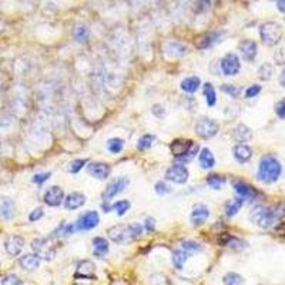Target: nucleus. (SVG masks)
Instances as JSON below:
<instances>
[{
  "label": "nucleus",
  "mask_w": 285,
  "mask_h": 285,
  "mask_svg": "<svg viewBox=\"0 0 285 285\" xmlns=\"http://www.w3.org/2000/svg\"><path fill=\"white\" fill-rule=\"evenodd\" d=\"M251 221L261 228H269L278 221L285 218V203H278L275 206L266 207V206H258L251 211L249 214Z\"/></svg>",
  "instance_id": "obj_1"
},
{
  "label": "nucleus",
  "mask_w": 285,
  "mask_h": 285,
  "mask_svg": "<svg viewBox=\"0 0 285 285\" xmlns=\"http://www.w3.org/2000/svg\"><path fill=\"white\" fill-rule=\"evenodd\" d=\"M283 172V166L278 161V158H275L274 155L266 154L264 157H261L260 160V166H258V172H257V178L264 183V184H272L275 183Z\"/></svg>",
  "instance_id": "obj_2"
},
{
  "label": "nucleus",
  "mask_w": 285,
  "mask_h": 285,
  "mask_svg": "<svg viewBox=\"0 0 285 285\" xmlns=\"http://www.w3.org/2000/svg\"><path fill=\"white\" fill-rule=\"evenodd\" d=\"M260 36L266 46H275L283 38V26L277 21H266L260 26Z\"/></svg>",
  "instance_id": "obj_3"
},
{
  "label": "nucleus",
  "mask_w": 285,
  "mask_h": 285,
  "mask_svg": "<svg viewBox=\"0 0 285 285\" xmlns=\"http://www.w3.org/2000/svg\"><path fill=\"white\" fill-rule=\"evenodd\" d=\"M194 130H195L197 135L209 140V138H212L214 135H217L218 130H220V124L209 117H200L195 123Z\"/></svg>",
  "instance_id": "obj_4"
},
{
  "label": "nucleus",
  "mask_w": 285,
  "mask_h": 285,
  "mask_svg": "<svg viewBox=\"0 0 285 285\" xmlns=\"http://www.w3.org/2000/svg\"><path fill=\"white\" fill-rule=\"evenodd\" d=\"M32 248L40 260L52 261L56 255V251L50 243V238H35L32 241Z\"/></svg>",
  "instance_id": "obj_5"
},
{
  "label": "nucleus",
  "mask_w": 285,
  "mask_h": 285,
  "mask_svg": "<svg viewBox=\"0 0 285 285\" xmlns=\"http://www.w3.org/2000/svg\"><path fill=\"white\" fill-rule=\"evenodd\" d=\"M130 184V180L127 177H117L110 181V184L106 187V190L103 191V203H107L110 201L112 198H114L117 194H120L121 191H124L127 189V186Z\"/></svg>",
  "instance_id": "obj_6"
},
{
  "label": "nucleus",
  "mask_w": 285,
  "mask_h": 285,
  "mask_svg": "<svg viewBox=\"0 0 285 285\" xmlns=\"http://www.w3.org/2000/svg\"><path fill=\"white\" fill-rule=\"evenodd\" d=\"M227 36V32L224 30H214V32H209L203 36L195 38V47L197 49H209L215 44H218L220 41H223V38Z\"/></svg>",
  "instance_id": "obj_7"
},
{
  "label": "nucleus",
  "mask_w": 285,
  "mask_h": 285,
  "mask_svg": "<svg viewBox=\"0 0 285 285\" xmlns=\"http://www.w3.org/2000/svg\"><path fill=\"white\" fill-rule=\"evenodd\" d=\"M100 223V215L97 211H87L84 214H81L78 218H77L75 228L76 231H89V229H93L98 226Z\"/></svg>",
  "instance_id": "obj_8"
},
{
  "label": "nucleus",
  "mask_w": 285,
  "mask_h": 285,
  "mask_svg": "<svg viewBox=\"0 0 285 285\" xmlns=\"http://www.w3.org/2000/svg\"><path fill=\"white\" fill-rule=\"evenodd\" d=\"M189 177H190L189 169L183 164H172L166 171V180H169L174 184H184L187 183Z\"/></svg>",
  "instance_id": "obj_9"
},
{
  "label": "nucleus",
  "mask_w": 285,
  "mask_h": 285,
  "mask_svg": "<svg viewBox=\"0 0 285 285\" xmlns=\"http://www.w3.org/2000/svg\"><path fill=\"white\" fill-rule=\"evenodd\" d=\"M107 234H109V238L113 243H117V244H126V243L133 241L130 228H129V226H124V224H118V226L109 228Z\"/></svg>",
  "instance_id": "obj_10"
},
{
  "label": "nucleus",
  "mask_w": 285,
  "mask_h": 285,
  "mask_svg": "<svg viewBox=\"0 0 285 285\" xmlns=\"http://www.w3.org/2000/svg\"><path fill=\"white\" fill-rule=\"evenodd\" d=\"M221 70L226 76H235L241 70L240 57L235 53H228L221 58Z\"/></svg>",
  "instance_id": "obj_11"
},
{
  "label": "nucleus",
  "mask_w": 285,
  "mask_h": 285,
  "mask_svg": "<svg viewBox=\"0 0 285 285\" xmlns=\"http://www.w3.org/2000/svg\"><path fill=\"white\" fill-rule=\"evenodd\" d=\"M232 187H234V191L240 195V198H243V200L255 201L261 195V192L257 189H254L252 186H249V184L244 183V181H234Z\"/></svg>",
  "instance_id": "obj_12"
},
{
  "label": "nucleus",
  "mask_w": 285,
  "mask_h": 285,
  "mask_svg": "<svg viewBox=\"0 0 285 285\" xmlns=\"http://www.w3.org/2000/svg\"><path fill=\"white\" fill-rule=\"evenodd\" d=\"M217 241H218V244H220L221 247H229L231 249H234V251H241V249L247 248L248 246L247 241H244V240H241V238H238V237L229 235L227 232L220 234L218 238H217Z\"/></svg>",
  "instance_id": "obj_13"
},
{
  "label": "nucleus",
  "mask_w": 285,
  "mask_h": 285,
  "mask_svg": "<svg viewBox=\"0 0 285 285\" xmlns=\"http://www.w3.org/2000/svg\"><path fill=\"white\" fill-rule=\"evenodd\" d=\"M209 217V209L206 204H195L190 212V223L194 227L203 226Z\"/></svg>",
  "instance_id": "obj_14"
},
{
  "label": "nucleus",
  "mask_w": 285,
  "mask_h": 285,
  "mask_svg": "<svg viewBox=\"0 0 285 285\" xmlns=\"http://www.w3.org/2000/svg\"><path fill=\"white\" fill-rule=\"evenodd\" d=\"M110 172H112V169L107 163L93 161L87 164V174H90L97 180H107L110 177Z\"/></svg>",
  "instance_id": "obj_15"
},
{
  "label": "nucleus",
  "mask_w": 285,
  "mask_h": 285,
  "mask_svg": "<svg viewBox=\"0 0 285 285\" xmlns=\"http://www.w3.org/2000/svg\"><path fill=\"white\" fill-rule=\"evenodd\" d=\"M64 201V191L58 186H52L44 192V203L50 207H58Z\"/></svg>",
  "instance_id": "obj_16"
},
{
  "label": "nucleus",
  "mask_w": 285,
  "mask_h": 285,
  "mask_svg": "<svg viewBox=\"0 0 285 285\" xmlns=\"http://www.w3.org/2000/svg\"><path fill=\"white\" fill-rule=\"evenodd\" d=\"M195 146V143L192 140H186V138H175L170 144V152H172L174 157L180 158L183 155H186L190 152L191 149Z\"/></svg>",
  "instance_id": "obj_17"
},
{
  "label": "nucleus",
  "mask_w": 285,
  "mask_h": 285,
  "mask_svg": "<svg viewBox=\"0 0 285 285\" xmlns=\"http://www.w3.org/2000/svg\"><path fill=\"white\" fill-rule=\"evenodd\" d=\"M4 248H6L9 255L18 257L24 248V238L20 235H9L4 241Z\"/></svg>",
  "instance_id": "obj_18"
},
{
  "label": "nucleus",
  "mask_w": 285,
  "mask_h": 285,
  "mask_svg": "<svg viewBox=\"0 0 285 285\" xmlns=\"http://www.w3.org/2000/svg\"><path fill=\"white\" fill-rule=\"evenodd\" d=\"M76 278H83V280H95V266L90 260H83L78 263L76 272Z\"/></svg>",
  "instance_id": "obj_19"
},
{
  "label": "nucleus",
  "mask_w": 285,
  "mask_h": 285,
  "mask_svg": "<svg viewBox=\"0 0 285 285\" xmlns=\"http://www.w3.org/2000/svg\"><path fill=\"white\" fill-rule=\"evenodd\" d=\"M238 50L241 53L243 58L246 61H254V58L257 57V52H258V47H257V43L252 41V40H243L238 46Z\"/></svg>",
  "instance_id": "obj_20"
},
{
  "label": "nucleus",
  "mask_w": 285,
  "mask_h": 285,
  "mask_svg": "<svg viewBox=\"0 0 285 285\" xmlns=\"http://www.w3.org/2000/svg\"><path fill=\"white\" fill-rule=\"evenodd\" d=\"M84 203H86V195L83 192H78V191L70 192L67 197H64V201H63L66 209H80L81 206H84Z\"/></svg>",
  "instance_id": "obj_21"
},
{
  "label": "nucleus",
  "mask_w": 285,
  "mask_h": 285,
  "mask_svg": "<svg viewBox=\"0 0 285 285\" xmlns=\"http://www.w3.org/2000/svg\"><path fill=\"white\" fill-rule=\"evenodd\" d=\"M232 155L234 158L240 163V164H244L251 160L252 157V149L247 146V144H235L232 147Z\"/></svg>",
  "instance_id": "obj_22"
},
{
  "label": "nucleus",
  "mask_w": 285,
  "mask_h": 285,
  "mask_svg": "<svg viewBox=\"0 0 285 285\" xmlns=\"http://www.w3.org/2000/svg\"><path fill=\"white\" fill-rule=\"evenodd\" d=\"M15 215V201L9 197H0V217L10 220Z\"/></svg>",
  "instance_id": "obj_23"
},
{
  "label": "nucleus",
  "mask_w": 285,
  "mask_h": 285,
  "mask_svg": "<svg viewBox=\"0 0 285 285\" xmlns=\"http://www.w3.org/2000/svg\"><path fill=\"white\" fill-rule=\"evenodd\" d=\"M231 135H232V138H234V140L240 141V144H241V143L249 141V140L252 138V132H251V129H248L247 126H244V124H238V126H235V127L232 129Z\"/></svg>",
  "instance_id": "obj_24"
},
{
  "label": "nucleus",
  "mask_w": 285,
  "mask_h": 285,
  "mask_svg": "<svg viewBox=\"0 0 285 285\" xmlns=\"http://www.w3.org/2000/svg\"><path fill=\"white\" fill-rule=\"evenodd\" d=\"M20 266L26 271H35L40 266V258L36 254H26L20 258Z\"/></svg>",
  "instance_id": "obj_25"
},
{
  "label": "nucleus",
  "mask_w": 285,
  "mask_h": 285,
  "mask_svg": "<svg viewBox=\"0 0 285 285\" xmlns=\"http://www.w3.org/2000/svg\"><path fill=\"white\" fill-rule=\"evenodd\" d=\"M198 160L200 166L206 170H209L215 166V157L209 149H201V152H198Z\"/></svg>",
  "instance_id": "obj_26"
},
{
  "label": "nucleus",
  "mask_w": 285,
  "mask_h": 285,
  "mask_svg": "<svg viewBox=\"0 0 285 285\" xmlns=\"http://www.w3.org/2000/svg\"><path fill=\"white\" fill-rule=\"evenodd\" d=\"M109 241L103 237H95L93 238V252L95 257H104L109 252Z\"/></svg>",
  "instance_id": "obj_27"
},
{
  "label": "nucleus",
  "mask_w": 285,
  "mask_h": 285,
  "mask_svg": "<svg viewBox=\"0 0 285 285\" xmlns=\"http://www.w3.org/2000/svg\"><path fill=\"white\" fill-rule=\"evenodd\" d=\"M180 86H181L183 92H186V93H195V92L200 89V86H201V80L197 76L186 77V78L181 81Z\"/></svg>",
  "instance_id": "obj_28"
},
{
  "label": "nucleus",
  "mask_w": 285,
  "mask_h": 285,
  "mask_svg": "<svg viewBox=\"0 0 285 285\" xmlns=\"http://www.w3.org/2000/svg\"><path fill=\"white\" fill-rule=\"evenodd\" d=\"M189 257H190V255H189L183 248H177V249L172 251L171 260H172V264H174V266H175L177 269H183V266L186 264V261L189 260Z\"/></svg>",
  "instance_id": "obj_29"
},
{
  "label": "nucleus",
  "mask_w": 285,
  "mask_h": 285,
  "mask_svg": "<svg viewBox=\"0 0 285 285\" xmlns=\"http://www.w3.org/2000/svg\"><path fill=\"white\" fill-rule=\"evenodd\" d=\"M73 38L78 43H86L90 38V30L84 24H76L73 29Z\"/></svg>",
  "instance_id": "obj_30"
},
{
  "label": "nucleus",
  "mask_w": 285,
  "mask_h": 285,
  "mask_svg": "<svg viewBox=\"0 0 285 285\" xmlns=\"http://www.w3.org/2000/svg\"><path fill=\"white\" fill-rule=\"evenodd\" d=\"M203 95L206 97L209 107H214L217 104V93H215V89L211 83H206L203 86Z\"/></svg>",
  "instance_id": "obj_31"
},
{
  "label": "nucleus",
  "mask_w": 285,
  "mask_h": 285,
  "mask_svg": "<svg viewBox=\"0 0 285 285\" xmlns=\"http://www.w3.org/2000/svg\"><path fill=\"white\" fill-rule=\"evenodd\" d=\"M75 231H76L75 224H64V223H63V224H60V226L56 228L55 232H52L50 240H52V238H56V237H60V238L69 237V235H72Z\"/></svg>",
  "instance_id": "obj_32"
},
{
  "label": "nucleus",
  "mask_w": 285,
  "mask_h": 285,
  "mask_svg": "<svg viewBox=\"0 0 285 285\" xmlns=\"http://www.w3.org/2000/svg\"><path fill=\"white\" fill-rule=\"evenodd\" d=\"M244 204V200L243 198H234V200H229L226 203V214L228 217H234L235 214H238V211L241 209Z\"/></svg>",
  "instance_id": "obj_33"
},
{
  "label": "nucleus",
  "mask_w": 285,
  "mask_h": 285,
  "mask_svg": "<svg viewBox=\"0 0 285 285\" xmlns=\"http://www.w3.org/2000/svg\"><path fill=\"white\" fill-rule=\"evenodd\" d=\"M227 178L224 175H220V174H211L207 177V184L212 190H221V187L226 184Z\"/></svg>",
  "instance_id": "obj_34"
},
{
  "label": "nucleus",
  "mask_w": 285,
  "mask_h": 285,
  "mask_svg": "<svg viewBox=\"0 0 285 285\" xmlns=\"http://www.w3.org/2000/svg\"><path fill=\"white\" fill-rule=\"evenodd\" d=\"M167 55L170 56H184L187 53V47L181 43H177V41H171L167 46Z\"/></svg>",
  "instance_id": "obj_35"
},
{
  "label": "nucleus",
  "mask_w": 285,
  "mask_h": 285,
  "mask_svg": "<svg viewBox=\"0 0 285 285\" xmlns=\"http://www.w3.org/2000/svg\"><path fill=\"white\" fill-rule=\"evenodd\" d=\"M154 141H155V135H152V134H144V135H141V137L138 138V141H137V149H138L140 152H146V150H149V149L152 147Z\"/></svg>",
  "instance_id": "obj_36"
},
{
  "label": "nucleus",
  "mask_w": 285,
  "mask_h": 285,
  "mask_svg": "<svg viewBox=\"0 0 285 285\" xmlns=\"http://www.w3.org/2000/svg\"><path fill=\"white\" fill-rule=\"evenodd\" d=\"M181 248L189 254V255H194L197 252H201L203 251V246L194 240H186L183 244H181Z\"/></svg>",
  "instance_id": "obj_37"
},
{
  "label": "nucleus",
  "mask_w": 285,
  "mask_h": 285,
  "mask_svg": "<svg viewBox=\"0 0 285 285\" xmlns=\"http://www.w3.org/2000/svg\"><path fill=\"white\" fill-rule=\"evenodd\" d=\"M124 149V140L123 138H118V137H114V138H110L107 141V150L113 154H118Z\"/></svg>",
  "instance_id": "obj_38"
},
{
  "label": "nucleus",
  "mask_w": 285,
  "mask_h": 285,
  "mask_svg": "<svg viewBox=\"0 0 285 285\" xmlns=\"http://www.w3.org/2000/svg\"><path fill=\"white\" fill-rule=\"evenodd\" d=\"M223 283L226 285H244V278L237 272H228L224 275Z\"/></svg>",
  "instance_id": "obj_39"
},
{
  "label": "nucleus",
  "mask_w": 285,
  "mask_h": 285,
  "mask_svg": "<svg viewBox=\"0 0 285 285\" xmlns=\"http://www.w3.org/2000/svg\"><path fill=\"white\" fill-rule=\"evenodd\" d=\"M130 207H132V204L127 200H121V201H117L115 204H113L112 209L117 211V215L118 217H123V215H126V212L130 209Z\"/></svg>",
  "instance_id": "obj_40"
},
{
  "label": "nucleus",
  "mask_w": 285,
  "mask_h": 285,
  "mask_svg": "<svg viewBox=\"0 0 285 285\" xmlns=\"http://www.w3.org/2000/svg\"><path fill=\"white\" fill-rule=\"evenodd\" d=\"M272 73H274V67L269 64V63H264L260 69H258V77L261 78V80H269L271 77H272Z\"/></svg>",
  "instance_id": "obj_41"
},
{
  "label": "nucleus",
  "mask_w": 285,
  "mask_h": 285,
  "mask_svg": "<svg viewBox=\"0 0 285 285\" xmlns=\"http://www.w3.org/2000/svg\"><path fill=\"white\" fill-rule=\"evenodd\" d=\"M221 90L228 95L229 97H238V95H241V87H238V86H234V84H223L221 86Z\"/></svg>",
  "instance_id": "obj_42"
},
{
  "label": "nucleus",
  "mask_w": 285,
  "mask_h": 285,
  "mask_svg": "<svg viewBox=\"0 0 285 285\" xmlns=\"http://www.w3.org/2000/svg\"><path fill=\"white\" fill-rule=\"evenodd\" d=\"M86 164H87V160H84V158L73 160V161H70V164H69V171H70L72 174H76V172H78V171L81 170Z\"/></svg>",
  "instance_id": "obj_43"
},
{
  "label": "nucleus",
  "mask_w": 285,
  "mask_h": 285,
  "mask_svg": "<svg viewBox=\"0 0 285 285\" xmlns=\"http://www.w3.org/2000/svg\"><path fill=\"white\" fill-rule=\"evenodd\" d=\"M1 285H23V283H21V280H20L18 275H15V274H7V275L3 277Z\"/></svg>",
  "instance_id": "obj_44"
},
{
  "label": "nucleus",
  "mask_w": 285,
  "mask_h": 285,
  "mask_svg": "<svg viewBox=\"0 0 285 285\" xmlns=\"http://www.w3.org/2000/svg\"><path fill=\"white\" fill-rule=\"evenodd\" d=\"M154 190H155L157 194H160V195H166V194H170L171 192V187L169 184H166L164 181H158L154 186Z\"/></svg>",
  "instance_id": "obj_45"
},
{
  "label": "nucleus",
  "mask_w": 285,
  "mask_h": 285,
  "mask_svg": "<svg viewBox=\"0 0 285 285\" xmlns=\"http://www.w3.org/2000/svg\"><path fill=\"white\" fill-rule=\"evenodd\" d=\"M130 228V232H132V237H133V241L134 240H137L141 234H143V231H144V228L141 224H138V223H134V224H130L129 226Z\"/></svg>",
  "instance_id": "obj_46"
},
{
  "label": "nucleus",
  "mask_w": 285,
  "mask_h": 285,
  "mask_svg": "<svg viewBox=\"0 0 285 285\" xmlns=\"http://www.w3.org/2000/svg\"><path fill=\"white\" fill-rule=\"evenodd\" d=\"M43 215H44V209H43V207H38V209H35L30 214H29V221H30V223H36V221H38Z\"/></svg>",
  "instance_id": "obj_47"
},
{
  "label": "nucleus",
  "mask_w": 285,
  "mask_h": 285,
  "mask_svg": "<svg viewBox=\"0 0 285 285\" xmlns=\"http://www.w3.org/2000/svg\"><path fill=\"white\" fill-rule=\"evenodd\" d=\"M198 150H200V147H198V146L195 144V146H194V147H192V149H191L190 152H187L186 155H183V157H180V158H178V161H184V163H189V161H192V160H194V157H195V154L198 152Z\"/></svg>",
  "instance_id": "obj_48"
},
{
  "label": "nucleus",
  "mask_w": 285,
  "mask_h": 285,
  "mask_svg": "<svg viewBox=\"0 0 285 285\" xmlns=\"http://www.w3.org/2000/svg\"><path fill=\"white\" fill-rule=\"evenodd\" d=\"M261 90H263V87L261 86H258V84H252V86H249L247 90H246V97L247 98H252V97H255V95H258L261 93Z\"/></svg>",
  "instance_id": "obj_49"
},
{
  "label": "nucleus",
  "mask_w": 285,
  "mask_h": 285,
  "mask_svg": "<svg viewBox=\"0 0 285 285\" xmlns=\"http://www.w3.org/2000/svg\"><path fill=\"white\" fill-rule=\"evenodd\" d=\"M50 175H52L50 171H47V172H38V174L33 175V183H36V184H43L44 181H47V180L50 178Z\"/></svg>",
  "instance_id": "obj_50"
},
{
  "label": "nucleus",
  "mask_w": 285,
  "mask_h": 285,
  "mask_svg": "<svg viewBox=\"0 0 285 285\" xmlns=\"http://www.w3.org/2000/svg\"><path fill=\"white\" fill-rule=\"evenodd\" d=\"M275 113H277V115H278L281 120H285V98L280 100V101L275 104Z\"/></svg>",
  "instance_id": "obj_51"
},
{
  "label": "nucleus",
  "mask_w": 285,
  "mask_h": 285,
  "mask_svg": "<svg viewBox=\"0 0 285 285\" xmlns=\"http://www.w3.org/2000/svg\"><path fill=\"white\" fill-rule=\"evenodd\" d=\"M144 229L147 231V232H152L154 229H155V220L152 218V217H147L146 220H144Z\"/></svg>",
  "instance_id": "obj_52"
},
{
  "label": "nucleus",
  "mask_w": 285,
  "mask_h": 285,
  "mask_svg": "<svg viewBox=\"0 0 285 285\" xmlns=\"http://www.w3.org/2000/svg\"><path fill=\"white\" fill-rule=\"evenodd\" d=\"M166 113V110H164V107L161 106V104H155V106H152V114L154 115H157V117H163Z\"/></svg>",
  "instance_id": "obj_53"
},
{
  "label": "nucleus",
  "mask_w": 285,
  "mask_h": 285,
  "mask_svg": "<svg viewBox=\"0 0 285 285\" xmlns=\"http://www.w3.org/2000/svg\"><path fill=\"white\" fill-rule=\"evenodd\" d=\"M277 7H278L280 12L285 13V0H278V1H277Z\"/></svg>",
  "instance_id": "obj_54"
},
{
  "label": "nucleus",
  "mask_w": 285,
  "mask_h": 285,
  "mask_svg": "<svg viewBox=\"0 0 285 285\" xmlns=\"http://www.w3.org/2000/svg\"><path fill=\"white\" fill-rule=\"evenodd\" d=\"M280 84H281L283 87H285V69L283 70V73L280 75Z\"/></svg>",
  "instance_id": "obj_55"
}]
</instances>
